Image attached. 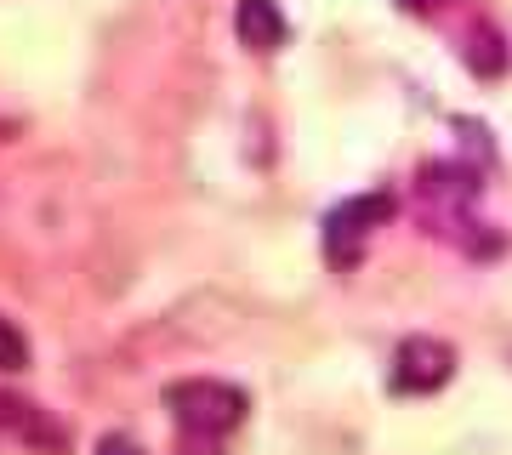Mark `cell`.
<instances>
[{
  "instance_id": "1",
  "label": "cell",
  "mask_w": 512,
  "mask_h": 455,
  "mask_svg": "<svg viewBox=\"0 0 512 455\" xmlns=\"http://www.w3.org/2000/svg\"><path fill=\"white\" fill-rule=\"evenodd\" d=\"M245 404L251 399L234 382H217V376H188V382L165 387V410L177 416V427L188 438H211V444H222L245 421Z\"/></svg>"
},
{
  "instance_id": "2",
  "label": "cell",
  "mask_w": 512,
  "mask_h": 455,
  "mask_svg": "<svg viewBox=\"0 0 512 455\" xmlns=\"http://www.w3.org/2000/svg\"><path fill=\"white\" fill-rule=\"evenodd\" d=\"M393 217V194H359V200H342L325 217V256L336 268H359L365 256V239Z\"/></svg>"
},
{
  "instance_id": "3",
  "label": "cell",
  "mask_w": 512,
  "mask_h": 455,
  "mask_svg": "<svg viewBox=\"0 0 512 455\" xmlns=\"http://www.w3.org/2000/svg\"><path fill=\"white\" fill-rule=\"evenodd\" d=\"M456 376V347L439 336H410L393 353V387L399 393H439Z\"/></svg>"
},
{
  "instance_id": "4",
  "label": "cell",
  "mask_w": 512,
  "mask_h": 455,
  "mask_svg": "<svg viewBox=\"0 0 512 455\" xmlns=\"http://www.w3.org/2000/svg\"><path fill=\"white\" fill-rule=\"evenodd\" d=\"M234 35L239 46H251V52H279L285 46V12H279V0H239L234 6Z\"/></svg>"
},
{
  "instance_id": "5",
  "label": "cell",
  "mask_w": 512,
  "mask_h": 455,
  "mask_svg": "<svg viewBox=\"0 0 512 455\" xmlns=\"http://www.w3.org/2000/svg\"><path fill=\"white\" fill-rule=\"evenodd\" d=\"M23 364H29V336L0 313V370H23Z\"/></svg>"
},
{
  "instance_id": "6",
  "label": "cell",
  "mask_w": 512,
  "mask_h": 455,
  "mask_svg": "<svg viewBox=\"0 0 512 455\" xmlns=\"http://www.w3.org/2000/svg\"><path fill=\"white\" fill-rule=\"evenodd\" d=\"M97 455H143V450H137V444H131L126 433H109L103 444H97Z\"/></svg>"
},
{
  "instance_id": "7",
  "label": "cell",
  "mask_w": 512,
  "mask_h": 455,
  "mask_svg": "<svg viewBox=\"0 0 512 455\" xmlns=\"http://www.w3.org/2000/svg\"><path fill=\"white\" fill-rule=\"evenodd\" d=\"M399 6H404V12H421V18H433L444 0H399Z\"/></svg>"
}]
</instances>
